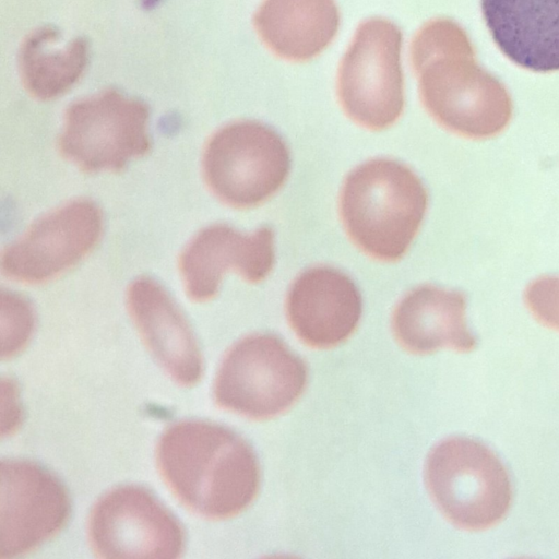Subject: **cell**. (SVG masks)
Listing matches in <instances>:
<instances>
[{"mask_svg":"<svg viewBox=\"0 0 559 559\" xmlns=\"http://www.w3.org/2000/svg\"><path fill=\"white\" fill-rule=\"evenodd\" d=\"M409 52L420 100L441 127L475 140L507 128L513 112L511 96L478 64L460 24L445 17L428 21L413 37Z\"/></svg>","mask_w":559,"mask_h":559,"instance_id":"obj_1","label":"cell"},{"mask_svg":"<svg viewBox=\"0 0 559 559\" xmlns=\"http://www.w3.org/2000/svg\"><path fill=\"white\" fill-rule=\"evenodd\" d=\"M157 466L176 498L194 513L224 520L242 512L260 484L252 448L233 430L204 420H180L162 433Z\"/></svg>","mask_w":559,"mask_h":559,"instance_id":"obj_2","label":"cell"},{"mask_svg":"<svg viewBox=\"0 0 559 559\" xmlns=\"http://www.w3.org/2000/svg\"><path fill=\"white\" fill-rule=\"evenodd\" d=\"M428 206L420 178L406 165L374 158L354 168L340 194V215L347 236L370 258L400 260Z\"/></svg>","mask_w":559,"mask_h":559,"instance_id":"obj_3","label":"cell"},{"mask_svg":"<svg viewBox=\"0 0 559 559\" xmlns=\"http://www.w3.org/2000/svg\"><path fill=\"white\" fill-rule=\"evenodd\" d=\"M425 481L440 512L463 530L489 528L511 506L506 467L490 449L471 438L451 437L437 443L427 456Z\"/></svg>","mask_w":559,"mask_h":559,"instance_id":"obj_4","label":"cell"},{"mask_svg":"<svg viewBox=\"0 0 559 559\" xmlns=\"http://www.w3.org/2000/svg\"><path fill=\"white\" fill-rule=\"evenodd\" d=\"M307 379L306 364L278 336L254 333L236 342L223 357L214 401L250 419H271L292 407Z\"/></svg>","mask_w":559,"mask_h":559,"instance_id":"obj_5","label":"cell"},{"mask_svg":"<svg viewBox=\"0 0 559 559\" xmlns=\"http://www.w3.org/2000/svg\"><path fill=\"white\" fill-rule=\"evenodd\" d=\"M202 170L217 199L236 209H249L265 202L285 183L290 153L273 128L255 120H239L210 138Z\"/></svg>","mask_w":559,"mask_h":559,"instance_id":"obj_6","label":"cell"},{"mask_svg":"<svg viewBox=\"0 0 559 559\" xmlns=\"http://www.w3.org/2000/svg\"><path fill=\"white\" fill-rule=\"evenodd\" d=\"M403 35L393 22L359 24L337 70V97L345 115L369 130L391 127L404 109Z\"/></svg>","mask_w":559,"mask_h":559,"instance_id":"obj_7","label":"cell"},{"mask_svg":"<svg viewBox=\"0 0 559 559\" xmlns=\"http://www.w3.org/2000/svg\"><path fill=\"white\" fill-rule=\"evenodd\" d=\"M147 122L146 104L106 90L68 107L59 151L84 171H118L150 151Z\"/></svg>","mask_w":559,"mask_h":559,"instance_id":"obj_8","label":"cell"},{"mask_svg":"<svg viewBox=\"0 0 559 559\" xmlns=\"http://www.w3.org/2000/svg\"><path fill=\"white\" fill-rule=\"evenodd\" d=\"M90 545L99 558H178L183 530L173 513L148 490L116 487L102 496L87 523Z\"/></svg>","mask_w":559,"mask_h":559,"instance_id":"obj_9","label":"cell"},{"mask_svg":"<svg viewBox=\"0 0 559 559\" xmlns=\"http://www.w3.org/2000/svg\"><path fill=\"white\" fill-rule=\"evenodd\" d=\"M103 213L91 200L71 201L37 219L1 255V271L12 281L41 284L61 275L98 242Z\"/></svg>","mask_w":559,"mask_h":559,"instance_id":"obj_10","label":"cell"},{"mask_svg":"<svg viewBox=\"0 0 559 559\" xmlns=\"http://www.w3.org/2000/svg\"><path fill=\"white\" fill-rule=\"evenodd\" d=\"M0 558L36 549L53 537L70 515L61 481L40 465L24 460L1 462Z\"/></svg>","mask_w":559,"mask_h":559,"instance_id":"obj_11","label":"cell"},{"mask_svg":"<svg viewBox=\"0 0 559 559\" xmlns=\"http://www.w3.org/2000/svg\"><path fill=\"white\" fill-rule=\"evenodd\" d=\"M275 262L274 230L263 225L243 234L227 224L200 230L179 257V272L188 297L198 302L218 293L223 276L237 272L251 284L262 282Z\"/></svg>","mask_w":559,"mask_h":559,"instance_id":"obj_12","label":"cell"},{"mask_svg":"<svg viewBox=\"0 0 559 559\" xmlns=\"http://www.w3.org/2000/svg\"><path fill=\"white\" fill-rule=\"evenodd\" d=\"M286 317L296 335L313 348H332L356 330L362 298L353 280L338 269L305 270L286 296Z\"/></svg>","mask_w":559,"mask_h":559,"instance_id":"obj_13","label":"cell"},{"mask_svg":"<svg viewBox=\"0 0 559 559\" xmlns=\"http://www.w3.org/2000/svg\"><path fill=\"white\" fill-rule=\"evenodd\" d=\"M129 314L148 352L168 376L191 386L203 372L202 355L181 310L156 281L141 276L127 290Z\"/></svg>","mask_w":559,"mask_h":559,"instance_id":"obj_14","label":"cell"},{"mask_svg":"<svg viewBox=\"0 0 559 559\" xmlns=\"http://www.w3.org/2000/svg\"><path fill=\"white\" fill-rule=\"evenodd\" d=\"M500 51L534 72L559 70V0H480Z\"/></svg>","mask_w":559,"mask_h":559,"instance_id":"obj_15","label":"cell"},{"mask_svg":"<svg viewBox=\"0 0 559 559\" xmlns=\"http://www.w3.org/2000/svg\"><path fill=\"white\" fill-rule=\"evenodd\" d=\"M466 296L459 290L420 285L408 292L392 316V331L399 344L413 354L440 348L471 352L476 337L467 326Z\"/></svg>","mask_w":559,"mask_h":559,"instance_id":"obj_16","label":"cell"},{"mask_svg":"<svg viewBox=\"0 0 559 559\" xmlns=\"http://www.w3.org/2000/svg\"><path fill=\"white\" fill-rule=\"evenodd\" d=\"M253 26L272 53L304 62L333 41L340 12L334 0H263L253 15Z\"/></svg>","mask_w":559,"mask_h":559,"instance_id":"obj_17","label":"cell"},{"mask_svg":"<svg viewBox=\"0 0 559 559\" xmlns=\"http://www.w3.org/2000/svg\"><path fill=\"white\" fill-rule=\"evenodd\" d=\"M88 58L81 37L62 40L51 26L39 27L23 41L19 52L20 74L25 88L36 98L64 94L82 76Z\"/></svg>","mask_w":559,"mask_h":559,"instance_id":"obj_18","label":"cell"},{"mask_svg":"<svg viewBox=\"0 0 559 559\" xmlns=\"http://www.w3.org/2000/svg\"><path fill=\"white\" fill-rule=\"evenodd\" d=\"M2 358H11L27 344L34 329V310L22 296L2 292Z\"/></svg>","mask_w":559,"mask_h":559,"instance_id":"obj_19","label":"cell"},{"mask_svg":"<svg viewBox=\"0 0 559 559\" xmlns=\"http://www.w3.org/2000/svg\"><path fill=\"white\" fill-rule=\"evenodd\" d=\"M524 300L538 322L559 331V276L544 275L532 281L525 288Z\"/></svg>","mask_w":559,"mask_h":559,"instance_id":"obj_20","label":"cell"}]
</instances>
